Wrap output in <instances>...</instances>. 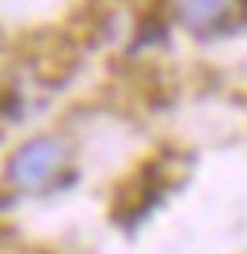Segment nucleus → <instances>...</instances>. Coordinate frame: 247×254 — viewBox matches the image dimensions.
I'll use <instances>...</instances> for the list:
<instances>
[{"label":"nucleus","instance_id":"nucleus-1","mask_svg":"<svg viewBox=\"0 0 247 254\" xmlns=\"http://www.w3.org/2000/svg\"><path fill=\"white\" fill-rule=\"evenodd\" d=\"M232 8V0H183V15L190 27H213Z\"/></svg>","mask_w":247,"mask_h":254}]
</instances>
